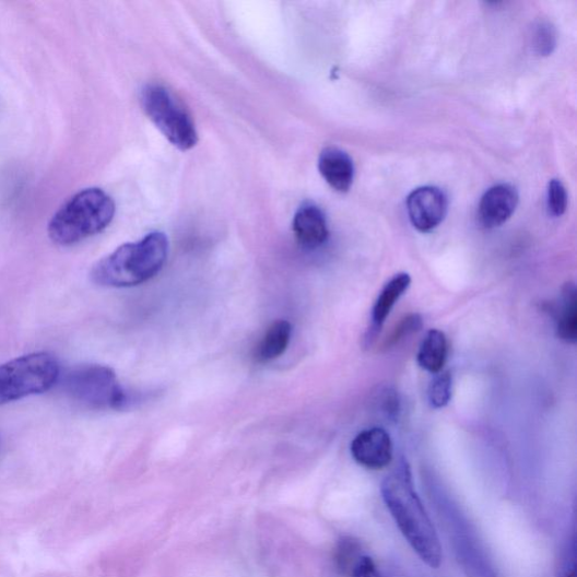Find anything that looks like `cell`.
<instances>
[{"label": "cell", "instance_id": "6da1fadb", "mask_svg": "<svg viewBox=\"0 0 577 577\" xmlns=\"http://www.w3.org/2000/svg\"><path fill=\"white\" fill-rule=\"evenodd\" d=\"M380 492L412 550L427 566L439 568L443 563L440 539L414 488L411 467L405 460L382 481Z\"/></svg>", "mask_w": 577, "mask_h": 577}, {"label": "cell", "instance_id": "7a4b0ae2", "mask_svg": "<svg viewBox=\"0 0 577 577\" xmlns=\"http://www.w3.org/2000/svg\"><path fill=\"white\" fill-rule=\"evenodd\" d=\"M168 256V238L154 232L137 243L120 246L92 270V280L102 286L129 287L148 282L163 269Z\"/></svg>", "mask_w": 577, "mask_h": 577}, {"label": "cell", "instance_id": "3957f363", "mask_svg": "<svg viewBox=\"0 0 577 577\" xmlns=\"http://www.w3.org/2000/svg\"><path fill=\"white\" fill-rule=\"evenodd\" d=\"M116 203L105 191L85 189L68 199L49 224L50 239L60 246L75 245L103 232L115 219Z\"/></svg>", "mask_w": 577, "mask_h": 577}, {"label": "cell", "instance_id": "277c9868", "mask_svg": "<svg viewBox=\"0 0 577 577\" xmlns=\"http://www.w3.org/2000/svg\"><path fill=\"white\" fill-rule=\"evenodd\" d=\"M60 379L57 358L35 352L0 365V405L50 390Z\"/></svg>", "mask_w": 577, "mask_h": 577}, {"label": "cell", "instance_id": "5b68a950", "mask_svg": "<svg viewBox=\"0 0 577 577\" xmlns=\"http://www.w3.org/2000/svg\"><path fill=\"white\" fill-rule=\"evenodd\" d=\"M433 498L447 527L457 561L466 575L468 577H497L476 530L459 509L458 504L439 490H435Z\"/></svg>", "mask_w": 577, "mask_h": 577}, {"label": "cell", "instance_id": "8992f818", "mask_svg": "<svg viewBox=\"0 0 577 577\" xmlns=\"http://www.w3.org/2000/svg\"><path fill=\"white\" fill-rule=\"evenodd\" d=\"M140 102L143 111L180 151L192 150L198 143L199 136L196 125L175 95L165 86L151 84L141 91Z\"/></svg>", "mask_w": 577, "mask_h": 577}, {"label": "cell", "instance_id": "52a82bcc", "mask_svg": "<svg viewBox=\"0 0 577 577\" xmlns=\"http://www.w3.org/2000/svg\"><path fill=\"white\" fill-rule=\"evenodd\" d=\"M63 389L72 400L94 410H121L129 403L116 373L105 366L84 365L69 370Z\"/></svg>", "mask_w": 577, "mask_h": 577}, {"label": "cell", "instance_id": "ba28073f", "mask_svg": "<svg viewBox=\"0 0 577 577\" xmlns=\"http://www.w3.org/2000/svg\"><path fill=\"white\" fill-rule=\"evenodd\" d=\"M408 212L415 229L429 233L438 228L448 213V197L437 187H422L408 198Z\"/></svg>", "mask_w": 577, "mask_h": 577}, {"label": "cell", "instance_id": "9c48e42d", "mask_svg": "<svg viewBox=\"0 0 577 577\" xmlns=\"http://www.w3.org/2000/svg\"><path fill=\"white\" fill-rule=\"evenodd\" d=\"M351 455L360 466L373 471L386 468L393 457L389 433L381 427L360 432L351 444Z\"/></svg>", "mask_w": 577, "mask_h": 577}, {"label": "cell", "instance_id": "30bf717a", "mask_svg": "<svg viewBox=\"0 0 577 577\" xmlns=\"http://www.w3.org/2000/svg\"><path fill=\"white\" fill-rule=\"evenodd\" d=\"M519 204L518 190L511 185H497L488 189L479 205L480 224L493 229L507 223Z\"/></svg>", "mask_w": 577, "mask_h": 577}, {"label": "cell", "instance_id": "8fae6325", "mask_svg": "<svg viewBox=\"0 0 577 577\" xmlns=\"http://www.w3.org/2000/svg\"><path fill=\"white\" fill-rule=\"evenodd\" d=\"M293 229L297 242L308 249L322 246L330 236L327 215L313 202L299 207L294 216Z\"/></svg>", "mask_w": 577, "mask_h": 577}, {"label": "cell", "instance_id": "7c38bea8", "mask_svg": "<svg viewBox=\"0 0 577 577\" xmlns=\"http://www.w3.org/2000/svg\"><path fill=\"white\" fill-rule=\"evenodd\" d=\"M318 169L333 190L340 193L350 191L354 180V164L345 152L335 148L325 149L319 155Z\"/></svg>", "mask_w": 577, "mask_h": 577}, {"label": "cell", "instance_id": "4fadbf2b", "mask_svg": "<svg viewBox=\"0 0 577 577\" xmlns=\"http://www.w3.org/2000/svg\"><path fill=\"white\" fill-rule=\"evenodd\" d=\"M412 283L409 273L402 272L393 275L382 287L372 314L373 329L380 331L384 323L397 303L407 294Z\"/></svg>", "mask_w": 577, "mask_h": 577}, {"label": "cell", "instance_id": "5bb4252c", "mask_svg": "<svg viewBox=\"0 0 577 577\" xmlns=\"http://www.w3.org/2000/svg\"><path fill=\"white\" fill-rule=\"evenodd\" d=\"M574 283H566L554 307L557 337L567 344L577 341V297Z\"/></svg>", "mask_w": 577, "mask_h": 577}, {"label": "cell", "instance_id": "9a60e30c", "mask_svg": "<svg viewBox=\"0 0 577 577\" xmlns=\"http://www.w3.org/2000/svg\"><path fill=\"white\" fill-rule=\"evenodd\" d=\"M449 352L448 339L439 330H429L423 339L417 355V365L423 370L437 375L444 372Z\"/></svg>", "mask_w": 577, "mask_h": 577}, {"label": "cell", "instance_id": "2e32d148", "mask_svg": "<svg viewBox=\"0 0 577 577\" xmlns=\"http://www.w3.org/2000/svg\"><path fill=\"white\" fill-rule=\"evenodd\" d=\"M292 334L291 322L286 320L274 321L257 348L256 357L259 363H270V361L281 356L291 343Z\"/></svg>", "mask_w": 577, "mask_h": 577}, {"label": "cell", "instance_id": "e0dca14e", "mask_svg": "<svg viewBox=\"0 0 577 577\" xmlns=\"http://www.w3.org/2000/svg\"><path fill=\"white\" fill-rule=\"evenodd\" d=\"M452 397V376L449 372L435 375L427 389V400L433 409H445Z\"/></svg>", "mask_w": 577, "mask_h": 577}, {"label": "cell", "instance_id": "ac0fdd59", "mask_svg": "<svg viewBox=\"0 0 577 577\" xmlns=\"http://www.w3.org/2000/svg\"><path fill=\"white\" fill-rule=\"evenodd\" d=\"M363 555V547H361L358 541L345 537L339 541L335 562L341 572L350 574L357 560Z\"/></svg>", "mask_w": 577, "mask_h": 577}, {"label": "cell", "instance_id": "d6986e66", "mask_svg": "<svg viewBox=\"0 0 577 577\" xmlns=\"http://www.w3.org/2000/svg\"><path fill=\"white\" fill-rule=\"evenodd\" d=\"M556 31L551 23H540L533 34V47L540 56L551 55L556 47Z\"/></svg>", "mask_w": 577, "mask_h": 577}, {"label": "cell", "instance_id": "ffe728a7", "mask_svg": "<svg viewBox=\"0 0 577 577\" xmlns=\"http://www.w3.org/2000/svg\"><path fill=\"white\" fill-rule=\"evenodd\" d=\"M422 318L419 314H412L402 319V321L399 323V327H397L391 335L386 341V348L390 349L391 346H395L396 344H399L410 335L416 333L422 329Z\"/></svg>", "mask_w": 577, "mask_h": 577}, {"label": "cell", "instance_id": "44dd1931", "mask_svg": "<svg viewBox=\"0 0 577 577\" xmlns=\"http://www.w3.org/2000/svg\"><path fill=\"white\" fill-rule=\"evenodd\" d=\"M568 197L560 179H552L547 191L549 211L554 216H562L567 209Z\"/></svg>", "mask_w": 577, "mask_h": 577}, {"label": "cell", "instance_id": "7402d4cb", "mask_svg": "<svg viewBox=\"0 0 577 577\" xmlns=\"http://www.w3.org/2000/svg\"><path fill=\"white\" fill-rule=\"evenodd\" d=\"M557 577H576V538L573 533L566 541L557 566Z\"/></svg>", "mask_w": 577, "mask_h": 577}, {"label": "cell", "instance_id": "603a6c76", "mask_svg": "<svg viewBox=\"0 0 577 577\" xmlns=\"http://www.w3.org/2000/svg\"><path fill=\"white\" fill-rule=\"evenodd\" d=\"M350 575L352 577H379L374 560L365 554L357 560Z\"/></svg>", "mask_w": 577, "mask_h": 577}]
</instances>
